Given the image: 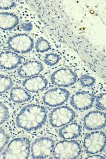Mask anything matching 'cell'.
<instances>
[{"label":"cell","mask_w":106,"mask_h":159,"mask_svg":"<svg viewBox=\"0 0 106 159\" xmlns=\"http://www.w3.org/2000/svg\"><path fill=\"white\" fill-rule=\"evenodd\" d=\"M47 119V111L43 106L30 104L24 106L16 117V126L27 131L40 129Z\"/></svg>","instance_id":"obj_1"},{"label":"cell","mask_w":106,"mask_h":159,"mask_svg":"<svg viewBox=\"0 0 106 159\" xmlns=\"http://www.w3.org/2000/svg\"><path fill=\"white\" fill-rule=\"evenodd\" d=\"M30 142L27 138L14 139L0 154V159H28L30 155Z\"/></svg>","instance_id":"obj_2"},{"label":"cell","mask_w":106,"mask_h":159,"mask_svg":"<svg viewBox=\"0 0 106 159\" xmlns=\"http://www.w3.org/2000/svg\"><path fill=\"white\" fill-rule=\"evenodd\" d=\"M80 143L76 140L65 139L58 142L54 148V159H77L81 153Z\"/></svg>","instance_id":"obj_3"},{"label":"cell","mask_w":106,"mask_h":159,"mask_svg":"<svg viewBox=\"0 0 106 159\" xmlns=\"http://www.w3.org/2000/svg\"><path fill=\"white\" fill-rule=\"evenodd\" d=\"M85 151L90 155L103 152L106 147V134L101 130L92 131L85 135L83 142Z\"/></svg>","instance_id":"obj_4"},{"label":"cell","mask_w":106,"mask_h":159,"mask_svg":"<svg viewBox=\"0 0 106 159\" xmlns=\"http://www.w3.org/2000/svg\"><path fill=\"white\" fill-rule=\"evenodd\" d=\"M7 44L10 49L18 54L29 52L34 47L33 39L25 34H18L10 37Z\"/></svg>","instance_id":"obj_5"},{"label":"cell","mask_w":106,"mask_h":159,"mask_svg":"<svg viewBox=\"0 0 106 159\" xmlns=\"http://www.w3.org/2000/svg\"><path fill=\"white\" fill-rule=\"evenodd\" d=\"M76 117V113L67 106L58 107L52 111L49 116V123L52 127H63L72 122Z\"/></svg>","instance_id":"obj_6"},{"label":"cell","mask_w":106,"mask_h":159,"mask_svg":"<svg viewBox=\"0 0 106 159\" xmlns=\"http://www.w3.org/2000/svg\"><path fill=\"white\" fill-rule=\"evenodd\" d=\"M55 146L53 139L48 137H41L32 143L30 151L33 159H45L53 154Z\"/></svg>","instance_id":"obj_7"},{"label":"cell","mask_w":106,"mask_h":159,"mask_svg":"<svg viewBox=\"0 0 106 159\" xmlns=\"http://www.w3.org/2000/svg\"><path fill=\"white\" fill-rule=\"evenodd\" d=\"M70 96V92L65 89L56 88L45 93L43 96V102L45 105L48 107H55L66 103Z\"/></svg>","instance_id":"obj_8"},{"label":"cell","mask_w":106,"mask_h":159,"mask_svg":"<svg viewBox=\"0 0 106 159\" xmlns=\"http://www.w3.org/2000/svg\"><path fill=\"white\" fill-rule=\"evenodd\" d=\"M77 76L72 69L62 68L55 71L51 76L52 84L60 87H69L77 82Z\"/></svg>","instance_id":"obj_9"},{"label":"cell","mask_w":106,"mask_h":159,"mask_svg":"<svg viewBox=\"0 0 106 159\" xmlns=\"http://www.w3.org/2000/svg\"><path fill=\"white\" fill-rule=\"evenodd\" d=\"M95 98V95L92 93L87 91H81L71 97L70 103L77 111H87L93 106Z\"/></svg>","instance_id":"obj_10"},{"label":"cell","mask_w":106,"mask_h":159,"mask_svg":"<svg viewBox=\"0 0 106 159\" xmlns=\"http://www.w3.org/2000/svg\"><path fill=\"white\" fill-rule=\"evenodd\" d=\"M85 129L89 131L101 130L106 126V114L99 111H92L85 115L83 119Z\"/></svg>","instance_id":"obj_11"},{"label":"cell","mask_w":106,"mask_h":159,"mask_svg":"<svg viewBox=\"0 0 106 159\" xmlns=\"http://www.w3.org/2000/svg\"><path fill=\"white\" fill-rule=\"evenodd\" d=\"M23 58L18 53L5 51L0 53V68L7 70L16 69L22 64Z\"/></svg>","instance_id":"obj_12"},{"label":"cell","mask_w":106,"mask_h":159,"mask_svg":"<svg viewBox=\"0 0 106 159\" xmlns=\"http://www.w3.org/2000/svg\"><path fill=\"white\" fill-rule=\"evenodd\" d=\"M44 70V66L40 62L28 61L23 63L17 70V73L22 78H28L38 75Z\"/></svg>","instance_id":"obj_13"},{"label":"cell","mask_w":106,"mask_h":159,"mask_svg":"<svg viewBox=\"0 0 106 159\" xmlns=\"http://www.w3.org/2000/svg\"><path fill=\"white\" fill-rule=\"evenodd\" d=\"M48 85L47 79L42 75H37L27 78L22 83L24 89L31 93H38L43 91Z\"/></svg>","instance_id":"obj_14"},{"label":"cell","mask_w":106,"mask_h":159,"mask_svg":"<svg viewBox=\"0 0 106 159\" xmlns=\"http://www.w3.org/2000/svg\"><path fill=\"white\" fill-rule=\"evenodd\" d=\"M81 126L78 123L73 122L63 126L59 130V135L63 139H74L81 134Z\"/></svg>","instance_id":"obj_15"},{"label":"cell","mask_w":106,"mask_h":159,"mask_svg":"<svg viewBox=\"0 0 106 159\" xmlns=\"http://www.w3.org/2000/svg\"><path fill=\"white\" fill-rule=\"evenodd\" d=\"M19 22L18 16L14 13L10 12L0 13V29L2 30H12L17 27Z\"/></svg>","instance_id":"obj_16"},{"label":"cell","mask_w":106,"mask_h":159,"mask_svg":"<svg viewBox=\"0 0 106 159\" xmlns=\"http://www.w3.org/2000/svg\"><path fill=\"white\" fill-rule=\"evenodd\" d=\"M10 97L11 100L16 103L26 102L31 98V96L28 91L24 89L19 87L12 88Z\"/></svg>","instance_id":"obj_17"},{"label":"cell","mask_w":106,"mask_h":159,"mask_svg":"<svg viewBox=\"0 0 106 159\" xmlns=\"http://www.w3.org/2000/svg\"><path fill=\"white\" fill-rule=\"evenodd\" d=\"M13 85V80L11 77L0 74V94L11 89Z\"/></svg>","instance_id":"obj_18"},{"label":"cell","mask_w":106,"mask_h":159,"mask_svg":"<svg viewBox=\"0 0 106 159\" xmlns=\"http://www.w3.org/2000/svg\"><path fill=\"white\" fill-rule=\"evenodd\" d=\"M10 108L4 102L0 101V126L7 122L10 119Z\"/></svg>","instance_id":"obj_19"},{"label":"cell","mask_w":106,"mask_h":159,"mask_svg":"<svg viewBox=\"0 0 106 159\" xmlns=\"http://www.w3.org/2000/svg\"><path fill=\"white\" fill-rule=\"evenodd\" d=\"M35 48L37 52L44 53L51 49V45L46 39L41 38L37 40Z\"/></svg>","instance_id":"obj_20"},{"label":"cell","mask_w":106,"mask_h":159,"mask_svg":"<svg viewBox=\"0 0 106 159\" xmlns=\"http://www.w3.org/2000/svg\"><path fill=\"white\" fill-rule=\"evenodd\" d=\"M10 139V135L7 129L0 128V154L3 152L5 147L8 144Z\"/></svg>","instance_id":"obj_21"},{"label":"cell","mask_w":106,"mask_h":159,"mask_svg":"<svg viewBox=\"0 0 106 159\" xmlns=\"http://www.w3.org/2000/svg\"><path fill=\"white\" fill-rule=\"evenodd\" d=\"M60 56L55 53H49L44 56V63L50 67H52L58 64L60 61Z\"/></svg>","instance_id":"obj_22"},{"label":"cell","mask_w":106,"mask_h":159,"mask_svg":"<svg viewBox=\"0 0 106 159\" xmlns=\"http://www.w3.org/2000/svg\"><path fill=\"white\" fill-rule=\"evenodd\" d=\"M79 82L83 87L90 88L94 85L96 82L95 78L88 75H83L79 78Z\"/></svg>","instance_id":"obj_23"},{"label":"cell","mask_w":106,"mask_h":159,"mask_svg":"<svg viewBox=\"0 0 106 159\" xmlns=\"http://www.w3.org/2000/svg\"><path fill=\"white\" fill-rule=\"evenodd\" d=\"M106 93H101L99 94L95 98V107L96 108L100 111H104L106 110Z\"/></svg>","instance_id":"obj_24"},{"label":"cell","mask_w":106,"mask_h":159,"mask_svg":"<svg viewBox=\"0 0 106 159\" xmlns=\"http://www.w3.org/2000/svg\"><path fill=\"white\" fill-rule=\"evenodd\" d=\"M16 6V2L14 1H0V10H10Z\"/></svg>","instance_id":"obj_25"},{"label":"cell","mask_w":106,"mask_h":159,"mask_svg":"<svg viewBox=\"0 0 106 159\" xmlns=\"http://www.w3.org/2000/svg\"><path fill=\"white\" fill-rule=\"evenodd\" d=\"M85 159H105V157L101 155L94 154L93 155H92L89 156V157L85 158Z\"/></svg>","instance_id":"obj_26"},{"label":"cell","mask_w":106,"mask_h":159,"mask_svg":"<svg viewBox=\"0 0 106 159\" xmlns=\"http://www.w3.org/2000/svg\"><path fill=\"white\" fill-rule=\"evenodd\" d=\"M0 43H1V39H0Z\"/></svg>","instance_id":"obj_27"}]
</instances>
